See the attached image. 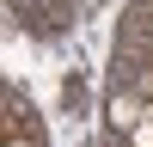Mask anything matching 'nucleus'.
I'll use <instances>...</instances> for the list:
<instances>
[{
  "label": "nucleus",
  "mask_w": 153,
  "mask_h": 147,
  "mask_svg": "<svg viewBox=\"0 0 153 147\" xmlns=\"http://www.w3.org/2000/svg\"><path fill=\"white\" fill-rule=\"evenodd\" d=\"M135 122H141V98H135V92H110V129L129 135Z\"/></svg>",
  "instance_id": "1"
},
{
  "label": "nucleus",
  "mask_w": 153,
  "mask_h": 147,
  "mask_svg": "<svg viewBox=\"0 0 153 147\" xmlns=\"http://www.w3.org/2000/svg\"><path fill=\"white\" fill-rule=\"evenodd\" d=\"M12 147H31V141H12Z\"/></svg>",
  "instance_id": "4"
},
{
  "label": "nucleus",
  "mask_w": 153,
  "mask_h": 147,
  "mask_svg": "<svg viewBox=\"0 0 153 147\" xmlns=\"http://www.w3.org/2000/svg\"><path fill=\"white\" fill-rule=\"evenodd\" d=\"M141 122H153V104H141Z\"/></svg>",
  "instance_id": "3"
},
{
  "label": "nucleus",
  "mask_w": 153,
  "mask_h": 147,
  "mask_svg": "<svg viewBox=\"0 0 153 147\" xmlns=\"http://www.w3.org/2000/svg\"><path fill=\"white\" fill-rule=\"evenodd\" d=\"M129 147H153V122H135V129H129Z\"/></svg>",
  "instance_id": "2"
}]
</instances>
